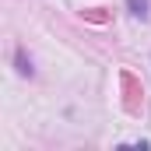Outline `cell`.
<instances>
[{"instance_id":"1","label":"cell","mask_w":151,"mask_h":151,"mask_svg":"<svg viewBox=\"0 0 151 151\" xmlns=\"http://www.w3.org/2000/svg\"><path fill=\"white\" fill-rule=\"evenodd\" d=\"M127 4H130V14L134 18H141V21L148 18V0H127Z\"/></svg>"}]
</instances>
